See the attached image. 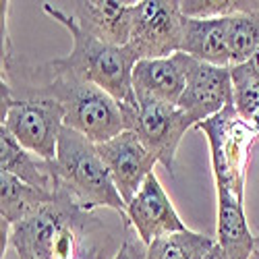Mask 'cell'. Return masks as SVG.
Returning <instances> with one entry per match:
<instances>
[{
  "label": "cell",
  "mask_w": 259,
  "mask_h": 259,
  "mask_svg": "<svg viewBox=\"0 0 259 259\" xmlns=\"http://www.w3.org/2000/svg\"><path fill=\"white\" fill-rule=\"evenodd\" d=\"M44 13L52 17L69 31L73 48L67 56L50 60L44 71L48 75H73L77 79L90 81L120 104L133 100V69L139 62L131 46H112L83 31L77 21L60 9V5L44 3Z\"/></svg>",
  "instance_id": "6da1fadb"
},
{
  "label": "cell",
  "mask_w": 259,
  "mask_h": 259,
  "mask_svg": "<svg viewBox=\"0 0 259 259\" xmlns=\"http://www.w3.org/2000/svg\"><path fill=\"white\" fill-rule=\"evenodd\" d=\"M88 211H83L67 193L56 197L9 232V245L19 259H77L83 255V236L90 230Z\"/></svg>",
  "instance_id": "7a4b0ae2"
},
{
  "label": "cell",
  "mask_w": 259,
  "mask_h": 259,
  "mask_svg": "<svg viewBox=\"0 0 259 259\" xmlns=\"http://www.w3.org/2000/svg\"><path fill=\"white\" fill-rule=\"evenodd\" d=\"M56 175L58 187L83 209L92 213L98 207L114 209L126 224V203L106 170L98 145L88 137L64 126L56 147Z\"/></svg>",
  "instance_id": "3957f363"
},
{
  "label": "cell",
  "mask_w": 259,
  "mask_h": 259,
  "mask_svg": "<svg viewBox=\"0 0 259 259\" xmlns=\"http://www.w3.org/2000/svg\"><path fill=\"white\" fill-rule=\"evenodd\" d=\"M25 98H50L64 110V126L100 145L126 131L122 104L98 85L73 75H50L46 83L27 88Z\"/></svg>",
  "instance_id": "277c9868"
},
{
  "label": "cell",
  "mask_w": 259,
  "mask_h": 259,
  "mask_svg": "<svg viewBox=\"0 0 259 259\" xmlns=\"http://www.w3.org/2000/svg\"><path fill=\"white\" fill-rule=\"evenodd\" d=\"M195 128L207 137L215 189H228L245 199L251 147L259 139V133L239 116L232 104L215 116L199 122Z\"/></svg>",
  "instance_id": "5b68a950"
},
{
  "label": "cell",
  "mask_w": 259,
  "mask_h": 259,
  "mask_svg": "<svg viewBox=\"0 0 259 259\" xmlns=\"http://www.w3.org/2000/svg\"><path fill=\"white\" fill-rule=\"evenodd\" d=\"M5 131L29 152L54 160L58 137L64 128L62 106L50 98H15L7 81L0 88Z\"/></svg>",
  "instance_id": "8992f818"
},
{
  "label": "cell",
  "mask_w": 259,
  "mask_h": 259,
  "mask_svg": "<svg viewBox=\"0 0 259 259\" xmlns=\"http://www.w3.org/2000/svg\"><path fill=\"white\" fill-rule=\"evenodd\" d=\"M122 112L126 131H133L158 164L175 175L179 145L189 128H195L193 120L177 104L145 96H133L131 102H124Z\"/></svg>",
  "instance_id": "52a82bcc"
},
{
  "label": "cell",
  "mask_w": 259,
  "mask_h": 259,
  "mask_svg": "<svg viewBox=\"0 0 259 259\" xmlns=\"http://www.w3.org/2000/svg\"><path fill=\"white\" fill-rule=\"evenodd\" d=\"M185 15L179 0H141L135 5L128 46L139 60L166 58L181 52Z\"/></svg>",
  "instance_id": "ba28073f"
},
{
  "label": "cell",
  "mask_w": 259,
  "mask_h": 259,
  "mask_svg": "<svg viewBox=\"0 0 259 259\" xmlns=\"http://www.w3.org/2000/svg\"><path fill=\"white\" fill-rule=\"evenodd\" d=\"M98 154L126 205L133 201L147 177L154 175L158 164V160L147 152V147L133 131H122L110 141L100 143Z\"/></svg>",
  "instance_id": "9c48e42d"
},
{
  "label": "cell",
  "mask_w": 259,
  "mask_h": 259,
  "mask_svg": "<svg viewBox=\"0 0 259 259\" xmlns=\"http://www.w3.org/2000/svg\"><path fill=\"white\" fill-rule=\"evenodd\" d=\"M126 226H133L145 249L160 236L187 230L156 172L147 177L133 201L126 205Z\"/></svg>",
  "instance_id": "30bf717a"
},
{
  "label": "cell",
  "mask_w": 259,
  "mask_h": 259,
  "mask_svg": "<svg viewBox=\"0 0 259 259\" xmlns=\"http://www.w3.org/2000/svg\"><path fill=\"white\" fill-rule=\"evenodd\" d=\"M232 104V75L230 67H213L207 62H195L187 88L179 100V108L199 124Z\"/></svg>",
  "instance_id": "8fae6325"
},
{
  "label": "cell",
  "mask_w": 259,
  "mask_h": 259,
  "mask_svg": "<svg viewBox=\"0 0 259 259\" xmlns=\"http://www.w3.org/2000/svg\"><path fill=\"white\" fill-rule=\"evenodd\" d=\"M195 62L197 58L185 52L166 58L139 60L133 69V94L179 106Z\"/></svg>",
  "instance_id": "7c38bea8"
},
{
  "label": "cell",
  "mask_w": 259,
  "mask_h": 259,
  "mask_svg": "<svg viewBox=\"0 0 259 259\" xmlns=\"http://www.w3.org/2000/svg\"><path fill=\"white\" fill-rule=\"evenodd\" d=\"M60 5V3H58ZM67 11L83 31L112 46H126L133 31V15L137 3H118V0H79L69 3Z\"/></svg>",
  "instance_id": "4fadbf2b"
},
{
  "label": "cell",
  "mask_w": 259,
  "mask_h": 259,
  "mask_svg": "<svg viewBox=\"0 0 259 259\" xmlns=\"http://www.w3.org/2000/svg\"><path fill=\"white\" fill-rule=\"evenodd\" d=\"M218 247L222 249L226 259H251L257 249V236H253L247 215H245V199L234 195L232 191L218 187Z\"/></svg>",
  "instance_id": "5bb4252c"
},
{
  "label": "cell",
  "mask_w": 259,
  "mask_h": 259,
  "mask_svg": "<svg viewBox=\"0 0 259 259\" xmlns=\"http://www.w3.org/2000/svg\"><path fill=\"white\" fill-rule=\"evenodd\" d=\"M0 172H9L48 195H56L60 189L54 160H46L21 147L3 126H0Z\"/></svg>",
  "instance_id": "9a60e30c"
},
{
  "label": "cell",
  "mask_w": 259,
  "mask_h": 259,
  "mask_svg": "<svg viewBox=\"0 0 259 259\" xmlns=\"http://www.w3.org/2000/svg\"><path fill=\"white\" fill-rule=\"evenodd\" d=\"M181 52L213 67H230L228 52V17L226 19H189L185 17V33Z\"/></svg>",
  "instance_id": "2e32d148"
},
{
  "label": "cell",
  "mask_w": 259,
  "mask_h": 259,
  "mask_svg": "<svg viewBox=\"0 0 259 259\" xmlns=\"http://www.w3.org/2000/svg\"><path fill=\"white\" fill-rule=\"evenodd\" d=\"M56 195L39 191L9 172H0V222H3V253L9 245V232L13 226L29 218L41 205L52 201Z\"/></svg>",
  "instance_id": "e0dca14e"
},
{
  "label": "cell",
  "mask_w": 259,
  "mask_h": 259,
  "mask_svg": "<svg viewBox=\"0 0 259 259\" xmlns=\"http://www.w3.org/2000/svg\"><path fill=\"white\" fill-rule=\"evenodd\" d=\"M215 245L218 243L211 236L187 228L156 239L147 247L145 259H205Z\"/></svg>",
  "instance_id": "ac0fdd59"
},
{
  "label": "cell",
  "mask_w": 259,
  "mask_h": 259,
  "mask_svg": "<svg viewBox=\"0 0 259 259\" xmlns=\"http://www.w3.org/2000/svg\"><path fill=\"white\" fill-rule=\"evenodd\" d=\"M259 48V9L228 17L230 67H239L253 58Z\"/></svg>",
  "instance_id": "d6986e66"
},
{
  "label": "cell",
  "mask_w": 259,
  "mask_h": 259,
  "mask_svg": "<svg viewBox=\"0 0 259 259\" xmlns=\"http://www.w3.org/2000/svg\"><path fill=\"white\" fill-rule=\"evenodd\" d=\"M232 75V106L239 116L259 133V77L249 62L230 67Z\"/></svg>",
  "instance_id": "ffe728a7"
},
{
  "label": "cell",
  "mask_w": 259,
  "mask_h": 259,
  "mask_svg": "<svg viewBox=\"0 0 259 259\" xmlns=\"http://www.w3.org/2000/svg\"><path fill=\"white\" fill-rule=\"evenodd\" d=\"M259 9L251 0H181V11L189 19H226Z\"/></svg>",
  "instance_id": "44dd1931"
},
{
  "label": "cell",
  "mask_w": 259,
  "mask_h": 259,
  "mask_svg": "<svg viewBox=\"0 0 259 259\" xmlns=\"http://www.w3.org/2000/svg\"><path fill=\"white\" fill-rule=\"evenodd\" d=\"M145 253L147 249H139V245L133 239H126L112 259H145Z\"/></svg>",
  "instance_id": "7402d4cb"
},
{
  "label": "cell",
  "mask_w": 259,
  "mask_h": 259,
  "mask_svg": "<svg viewBox=\"0 0 259 259\" xmlns=\"http://www.w3.org/2000/svg\"><path fill=\"white\" fill-rule=\"evenodd\" d=\"M205 259H226V257H224L222 249H220L218 245H215V247H213V249H211V251H209V253L205 255Z\"/></svg>",
  "instance_id": "603a6c76"
},
{
  "label": "cell",
  "mask_w": 259,
  "mask_h": 259,
  "mask_svg": "<svg viewBox=\"0 0 259 259\" xmlns=\"http://www.w3.org/2000/svg\"><path fill=\"white\" fill-rule=\"evenodd\" d=\"M249 67H251V69H253V73L259 77V48H257V52L253 54V58L249 60Z\"/></svg>",
  "instance_id": "cb8c5ba5"
},
{
  "label": "cell",
  "mask_w": 259,
  "mask_h": 259,
  "mask_svg": "<svg viewBox=\"0 0 259 259\" xmlns=\"http://www.w3.org/2000/svg\"><path fill=\"white\" fill-rule=\"evenodd\" d=\"M251 259H259V239H257V249H255V253L251 255Z\"/></svg>",
  "instance_id": "d4e9b609"
},
{
  "label": "cell",
  "mask_w": 259,
  "mask_h": 259,
  "mask_svg": "<svg viewBox=\"0 0 259 259\" xmlns=\"http://www.w3.org/2000/svg\"><path fill=\"white\" fill-rule=\"evenodd\" d=\"M257 232H259V228H257Z\"/></svg>",
  "instance_id": "484cf974"
}]
</instances>
